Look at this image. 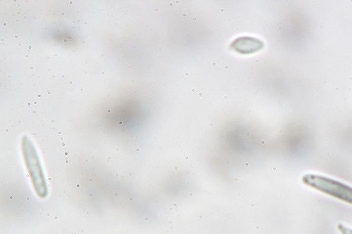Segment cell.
<instances>
[{"label": "cell", "mask_w": 352, "mask_h": 234, "mask_svg": "<svg viewBox=\"0 0 352 234\" xmlns=\"http://www.w3.org/2000/svg\"><path fill=\"white\" fill-rule=\"evenodd\" d=\"M338 230L341 234H352V229L348 226L343 225V224H339Z\"/></svg>", "instance_id": "cell-2"}, {"label": "cell", "mask_w": 352, "mask_h": 234, "mask_svg": "<svg viewBox=\"0 0 352 234\" xmlns=\"http://www.w3.org/2000/svg\"><path fill=\"white\" fill-rule=\"evenodd\" d=\"M84 90V88H81V91L82 92V91Z\"/></svg>", "instance_id": "cell-3"}, {"label": "cell", "mask_w": 352, "mask_h": 234, "mask_svg": "<svg viewBox=\"0 0 352 234\" xmlns=\"http://www.w3.org/2000/svg\"><path fill=\"white\" fill-rule=\"evenodd\" d=\"M25 57H26V58L28 57V55H26V56H25Z\"/></svg>", "instance_id": "cell-7"}, {"label": "cell", "mask_w": 352, "mask_h": 234, "mask_svg": "<svg viewBox=\"0 0 352 234\" xmlns=\"http://www.w3.org/2000/svg\"><path fill=\"white\" fill-rule=\"evenodd\" d=\"M28 48H29L30 49H31V46H28Z\"/></svg>", "instance_id": "cell-5"}, {"label": "cell", "mask_w": 352, "mask_h": 234, "mask_svg": "<svg viewBox=\"0 0 352 234\" xmlns=\"http://www.w3.org/2000/svg\"><path fill=\"white\" fill-rule=\"evenodd\" d=\"M48 94H50V92H49V90H48Z\"/></svg>", "instance_id": "cell-4"}, {"label": "cell", "mask_w": 352, "mask_h": 234, "mask_svg": "<svg viewBox=\"0 0 352 234\" xmlns=\"http://www.w3.org/2000/svg\"><path fill=\"white\" fill-rule=\"evenodd\" d=\"M82 42L84 43V44H86V41H83Z\"/></svg>", "instance_id": "cell-6"}, {"label": "cell", "mask_w": 352, "mask_h": 234, "mask_svg": "<svg viewBox=\"0 0 352 234\" xmlns=\"http://www.w3.org/2000/svg\"><path fill=\"white\" fill-rule=\"evenodd\" d=\"M302 182L310 188L352 205V187L345 182L312 173L304 175Z\"/></svg>", "instance_id": "cell-1"}]
</instances>
